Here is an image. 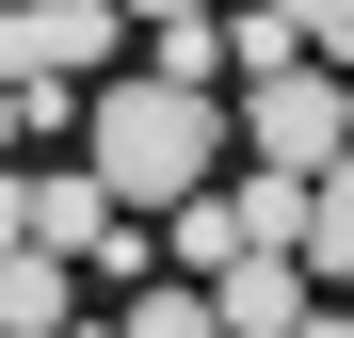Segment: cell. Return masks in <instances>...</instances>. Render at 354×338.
Here are the masks:
<instances>
[{
    "instance_id": "6da1fadb",
    "label": "cell",
    "mask_w": 354,
    "mask_h": 338,
    "mask_svg": "<svg viewBox=\"0 0 354 338\" xmlns=\"http://www.w3.org/2000/svg\"><path fill=\"white\" fill-rule=\"evenodd\" d=\"M81 161H97V194L113 209H194V194H225V161H242V97H194V81H97V113H81Z\"/></svg>"
},
{
    "instance_id": "7a4b0ae2",
    "label": "cell",
    "mask_w": 354,
    "mask_h": 338,
    "mask_svg": "<svg viewBox=\"0 0 354 338\" xmlns=\"http://www.w3.org/2000/svg\"><path fill=\"white\" fill-rule=\"evenodd\" d=\"M242 145H258V178H338V161H354V81L338 65H290V81H258L242 97Z\"/></svg>"
},
{
    "instance_id": "3957f363",
    "label": "cell",
    "mask_w": 354,
    "mask_h": 338,
    "mask_svg": "<svg viewBox=\"0 0 354 338\" xmlns=\"http://www.w3.org/2000/svg\"><path fill=\"white\" fill-rule=\"evenodd\" d=\"M113 48H129V0H17V17H0V81H65V97H97V81H129Z\"/></svg>"
},
{
    "instance_id": "277c9868",
    "label": "cell",
    "mask_w": 354,
    "mask_h": 338,
    "mask_svg": "<svg viewBox=\"0 0 354 338\" xmlns=\"http://www.w3.org/2000/svg\"><path fill=\"white\" fill-rule=\"evenodd\" d=\"M209 306H225V338H306V322H322V306H306V258H242Z\"/></svg>"
},
{
    "instance_id": "5b68a950",
    "label": "cell",
    "mask_w": 354,
    "mask_h": 338,
    "mask_svg": "<svg viewBox=\"0 0 354 338\" xmlns=\"http://www.w3.org/2000/svg\"><path fill=\"white\" fill-rule=\"evenodd\" d=\"M161 242H177V274H194V290H225V274H242V258H274L258 225H242V194H194V209L161 225Z\"/></svg>"
},
{
    "instance_id": "8992f818",
    "label": "cell",
    "mask_w": 354,
    "mask_h": 338,
    "mask_svg": "<svg viewBox=\"0 0 354 338\" xmlns=\"http://www.w3.org/2000/svg\"><path fill=\"white\" fill-rule=\"evenodd\" d=\"M113 338H225V306L194 290V274H145V290L113 306Z\"/></svg>"
},
{
    "instance_id": "52a82bcc",
    "label": "cell",
    "mask_w": 354,
    "mask_h": 338,
    "mask_svg": "<svg viewBox=\"0 0 354 338\" xmlns=\"http://www.w3.org/2000/svg\"><path fill=\"white\" fill-rule=\"evenodd\" d=\"M0 338H81L65 322V258H0Z\"/></svg>"
},
{
    "instance_id": "ba28073f",
    "label": "cell",
    "mask_w": 354,
    "mask_h": 338,
    "mask_svg": "<svg viewBox=\"0 0 354 338\" xmlns=\"http://www.w3.org/2000/svg\"><path fill=\"white\" fill-rule=\"evenodd\" d=\"M145 81H194V97H225L242 65H225V17H177V32H145Z\"/></svg>"
},
{
    "instance_id": "9c48e42d",
    "label": "cell",
    "mask_w": 354,
    "mask_h": 338,
    "mask_svg": "<svg viewBox=\"0 0 354 338\" xmlns=\"http://www.w3.org/2000/svg\"><path fill=\"white\" fill-rule=\"evenodd\" d=\"M306 274H322V290H354V161L306 194Z\"/></svg>"
},
{
    "instance_id": "30bf717a",
    "label": "cell",
    "mask_w": 354,
    "mask_h": 338,
    "mask_svg": "<svg viewBox=\"0 0 354 338\" xmlns=\"http://www.w3.org/2000/svg\"><path fill=\"white\" fill-rule=\"evenodd\" d=\"M274 17H290V48H306V65H338V48H354V0H274Z\"/></svg>"
},
{
    "instance_id": "8fae6325",
    "label": "cell",
    "mask_w": 354,
    "mask_h": 338,
    "mask_svg": "<svg viewBox=\"0 0 354 338\" xmlns=\"http://www.w3.org/2000/svg\"><path fill=\"white\" fill-rule=\"evenodd\" d=\"M17 145H48V97H17V81H0V178H17Z\"/></svg>"
},
{
    "instance_id": "7c38bea8",
    "label": "cell",
    "mask_w": 354,
    "mask_h": 338,
    "mask_svg": "<svg viewBox=\"0 0 354 338\" xmlns=\"http://www.w3.org/2000/svg\"><path fill=\"white\" fill-rule=\"evenodd\" d=\"M177 17H225V0H129V32H177Z\"/></svg>"
},
{
    "instance_id": "4fadbf2b",
    "label": "cell",
    "mask_w": 354,
    "mask_h": 338,
    "mask_svg": "<svg viewBox=\"0 0 354 338\" xmlns=\"http://www.w3.org/2000/svg\"><path fill=\"white\" fill-rule=\"evenodd\" d=\"M306 338H354V322H338V306H322V322H306Z\"/></svg>"
}]
</instances>
